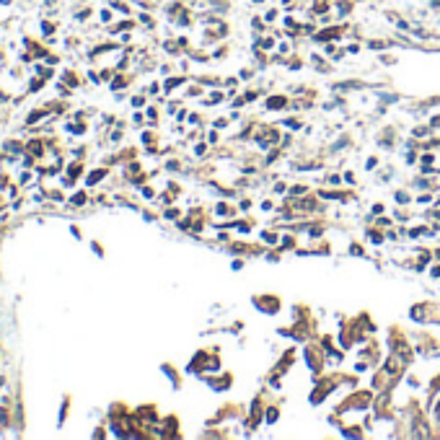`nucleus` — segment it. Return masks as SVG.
<instances>
[{
	"label": "nucleus",
	"instance_id": "nucleus-1",
	"mask_svg": "<svg viewBox=\"0 0 440 440\" xmlns=\"http://www.w3.org/2000/svg\"><path fill=\"white\" fill-rule=\"evenodd\" d=\"M29 153H31V156H39V153H41V143H39V140L29 143Z\"/></svg>",
	"mask_w": 440,
	"mask_h": 440
},
{
	"label": "nucleus",
	"instance_id": "nucleus-2",
	"mask_svg": "<svg viewBox=\"0 0 440 440\" xmlns=\"http://www.w3.org/2000/svg\"><path fill=\"white\" fill-rule=\"evenodd\" d=\"M101 176H104V171H94L91 176H88V184H96V182H101Z\"/></svg>",
	"mask_w": 440,
	"mask_h": 440
},
{
	"label": "nucleus",
	"instance_id": "nucleus-3",
	"mask_svg": "<svg viewBox=\"0 0 440 440\" xmlns=\"http://www.w3.org/2000/svg\"><path fill=\"white\" fill-rule=\"evenodd\" d=\"M0 425H3V427H8V412H6L3 407H0Z\"/></svg>",
	"mask_w": 440,
	"mask_h": 440
},
{
	"label": "nucleus",
	"instance_id": "nucleus-4",
	"mask_svg": "<svg viewBox=\"0 0 440 440\" xmlns=\"http://www.w3.org/2000/svg\"><path fill=\"white\" fill-rule=\"evenodd\" d=\"M41 117H44V112H31V114H29V124H34V122H39Z\"/></svg>",
	"mask_w": 440,
	"mask_h": 440
},
{
	"label": "nucleus",
	"instance_id": "nucleus-5",
	"mask_svg": "<svg viewBox=\"0 0 440 440\" xmlns=\"http://www.w3.org/2000/svg\"><path fill=\"white\" fill-rule=\"evenodd\" d=\"M73 202H75V205H83V202H85V194H75Z\"/></svg>",
	"mask_w": 440,
	"mask_h": 440
}]
</instances>
